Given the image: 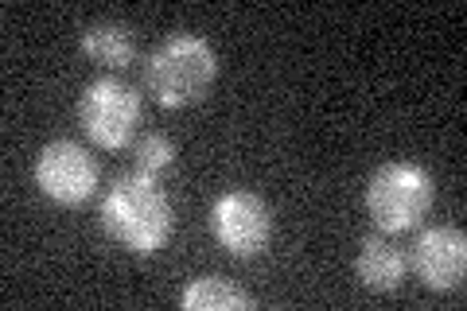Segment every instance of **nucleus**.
<instances>
[{
    "instance_id": "obj_1",
    "label": "nucleus",
    "mask_w": 467,
    "mask_h": 311,
    "mask_svg": "<svg viewBox=\"0 0 467 311\" xmlns=\"http://www.w3.org/2000/svg\"><path fill=\"white\" fill-rule=\"evenodd\" d=\"M171 202L152 175L129 171L113 180L109 195L101 199V226L117 245L137 257H152L156 249H164L171 238Z\"/></svg>"
},
{
    "instance_id": "obj_2",
    "label": "nucleus",
    "mask_w": 467,
    "mask_h": 311,
    "mask_svg": "<svg viewBox=\"0 0 467 311\" xmlns=\"http://www.w3.org/2000/svg\"><path fill=\"white\" fill-rule=\"evenodd\" d=\"M218 78V55L202 36L175 32L144 58V86L164 109L195 106Z\"/></svg>"
},
{
    "instance_id": "obj_3",
    "label": "nucleus",
    "mask_w": 467,
    "mask_h": 311,
    "mask_svg": "<svg viewBox=\"0 0 467 311\" xmlns=\"http://www.w3.org/2000/svg\"><path fill=\"white\" fill-rule=\"evenodd\" d=\"M432 175L409 160H389L367 183V214L382 233L413 230L432 206Z\"/></svg>"
},
{
    "instance_id": "obj_4",
    "label": "nucleus",
    "mask_w": 467,
    "mask_h": 311,
    "mask_svg": "<svg viewBox=\"0 0 467 311\" xmlns=\"http://www.w3.org/2000/svg\"><path fill=\"white\" fill-rule=\"evenodd\" d=\"M78 121L98 148H125L140 125V94L121 78H98L78 98Z\"/></svg>"
},
{
    "instance_id": "obj_5",
    "label": "nucleus",
    "mask_w": 467,
    "mask_h": 311,
    "mask_svg": "<svg viewBox=\"0 0 467 311\" xmlns=\"http://www.w3.org/2000/svg\"><path fill=\"white\" fill-rule=\"evenodd\" d=\"M211 233L214 242L230 249L234 257H257L273 242V211L254 191H226L211 206Z\"/></svg>"
},
{
    "instance_id": "obj_6",
    "label": "nucleus",
    "mask_w": 467,
    "mask_h": 311,
    "mask_svg": "<svg viewBox=\"0 0 467 311\" xmlns=\"http://www.w3.org/2000/svg\"><path fill=\"white\" fill-rule=\"evenodd\" d=\"M98 160L75 140H55L36 160V183L58 206H78L98 187Z\"/></svg>"
},
{
    "instance_id": "obj_7",
    "label": "nucleus",
    "mask_w": 467,
    "mask_h": 311,
    "mask_svg": "<svg viewBox=\"0 0 467 311\" xmlns=\"http://www.w3.org/2000/svg\"><path fill=\"white\" fill-rule=\"evenodd\" d=\"M413 269L432 292H451L467 273V238L456 226H429L413 242Z\"/></svg>"
},
{
    "instance_id": "obj_8",
    "label": "nucleus",
    "mask_w": 467,
    "mask_h": 311,
    "mask_svg": "<svg viewBox=\"0 0 467 311\" xmlns=\"http://www.w3.org/2000/svg\"><path fill=\"white\" fill-rule=\"evenodd\" d=\"M355 276L362 280V288H370V292H398L405 280V254L389 238L374 233V238L358 245Z\"/></svg>"
},
{
    "instance_id": "obj_9",
    "label": "nucleus",
    "mask_w": 467,
    "mask_h": 311,
    "mask_svg": "<svg viewBox=\"0 0 467 311\" xmlns=\"http://www.w3.org/2000/svg\"><path fill=\"white\" fill-rule=\"evenodd\" d=\"M82 51L101 67L121 70V67H129L137 58L133 27L121 24V20H98V24H90L82 32Z\"/></svg>"
},
{
    "instance_id": "obj_10",
    "label": "nucleus",
    "mask_w": 467,
    "mask_h": 311,
    "mask_svg": "<svg viewBox=\"0 0 467 311\" xmlns=\"http://www.w3.org/2000/svg\"><path fill=\"white\" fill-rule=\"evenodd\" d=\"M180 304L187 311H250L254 295L242 292L226 276H199V280H192V285L183 288Z\"/></svg>"
},
{
    "instance_id": "obj_11",
    "label": "nucleus",
    "mask_w": 467,
    "mask_h": 311,
    "mask_svg": "<svg viewBox=\"0 0 467 311\" xmlns=\"http://www.w3.org/2000/svg\"><path fill=\"white\" fill-rule=\"evenodd\" d=\"M171 164H175V140L164 137V132H144V137L137 140V168L133 171L160 180Z\"/></svg>"
}]
</instances>
